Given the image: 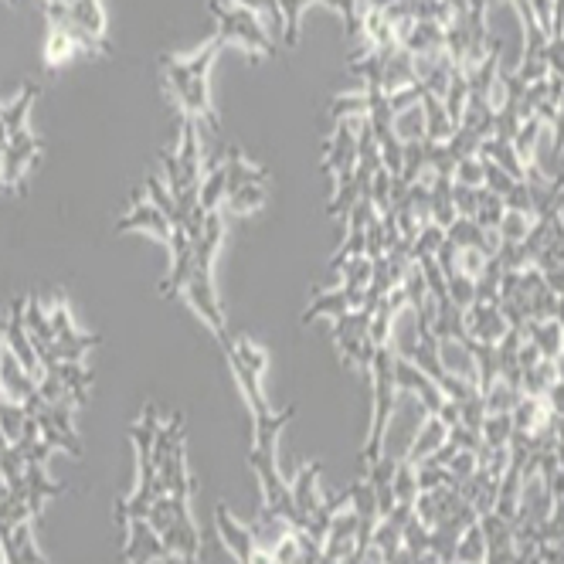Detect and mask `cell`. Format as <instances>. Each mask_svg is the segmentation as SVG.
I'll list each match as a JSON object with an SVG mask.
<instances>
[{
  "instance_id": "f1b7e54d",
  "label": "cell",
  "mask_w": 564,
  "mask_h": 564,
  "mask_svg": "<svg viewBox=\"0 0 564 564\" xmlns=\"http://www.w3.org/2000/svg\"><path fill=\"white\" fill-rule=\"evenodd\" d=\"M249 564H279V561H276V554H272V551H259V548H255Z\"/></svg>"
},
{
  "instance_id": "8992f818",
  "label": "cell",
  "mask_w": 564,
  "mask_h": 564,
  "mask_svg": "<svg viewBox=\"0 0 564 564\" xmlns=\"http://www.w3.org/2000/svg\"><path fill=\"white\" fill-rule=\"evenodd\" d=\"M126 564H153V561H174L164 548L160 534L150 527V520H126Z\"/></svg>"
},
{
  "instance_id": "52a82bcc",
  "label": "cell",
  "mask_w": 564,
  "mask_h": 564,
  "mask_svg": "<svg viewBox=\"0 0 564 564\" xmlns=\"http://www.w3.org/2000/svg\"><path fill=\"white\" fill-rule=\"evenodd\" d=\"M116 232H150V235H157L164 245H170V238H174V225H170L167 215L157 208V204L143 201L140 191H136L130 215L116 221Z\"/></svg>"
},
{
  "instance_id": "484cf974",
  "label": "cell",
  "mask_w": 564,
  "mask_h": 564,
  "mask_svg": "<svg viewBox=\"0 0 564 564\" xmlns=\"http://www.w3.org/2000/svg\"><path fill=\"white\" fill-rule=\"evenodd\" d=\"M221 4H238V7H249V11H262L272 17V28L282 34V11H279V0H221Z\"/></svg>"
},
{
  "instance_id": "6da1fadb",
  "label": "cell",
  "mask_w": 564,
  "mask_h": 564,
  "mask_svg": "<svg viewBox=\"0 0 564 564\" xmlns=\"http://www.w3.org/2000/svg\"><path fill=\"white\" fill-rule=\"evenodd\" d=\"M429 415L432 412L412 395V391H398L395 408H391L388 422H384L378 459H374V463H384L391 469H398L401 463H405L408 452H412V446H415V439H418V432H422V425L429 422Z\"/></svg>"
},
{
  "instance_id": "9c48e42d",
  "label": "cell",
  "mask_w": 564,
  "mask_h": 564,
  "mask_svg": "<svg viewBox=\"0 0 564 564\" xmlns=\"http://www.w3.org/2000/svg\"><path fill=\"white\" fill-rule=\"evenodd\" d=\"M177 164H181L184 184L187 187H201V170H204V153H201V136H198V123L191 116H181V140H177Z\"/></svg>"
},
{
  "instance_id": "7a4b0ae2",
  "label": "cell",
  "mask_w": 564,
  "mask_h": 564,
  "mask_svg": "<svg viewBox=\"0 0 564 564\" xmlns=\"http://www.w3.org/2000/svg\"><path fill=\"white\" fill-rule=\"evenodd\" d=\"M211 11H215L221 41H238V45H245L262 58L276 55V41H272V34L262 28V21L255 11L238 7V4H221V0H211Z\"/></svg>"
},
{
  "instance_id": "cb8c5ba5",
  "label": "cell",
  "mask_w": 564,
  "mask_h": 564,
  "mask_svg": "<svg viewBox=\"0 0 564 564\" xmlns=\"http://www.w3.org/2000/svg\"><path fill=\"white\" fill-rule=\"evenodd\" d=\"M452 181L463 187H486V170H483V157L480 153H469V157L456 160V170H452Z\"/></svg>"
},
{
  "instance_id": "4dcf8cb0",
  "label": "cell",
  "mask_w": 564,
  "mask_h": 564,
  "mask_svg": "<svg viewBox=\"0 0 564 564\" xmlns=\"http://www.w3.org/2000/svg\"><path fill=\"white\" fill-rule=\"evenodd\" d=\"M0 113H4V102H0Z\"/></svg>"
},
{
  "instance_id": "277c9868",
  "label": "cell",
  "mask_w": 564,
  "mask_h": 564,
  "mask_svg": "<svg viewBox=\"0 0 564 564\" xmlns=\"http://www.w3.org/2000/svg\"><path fill=\"white\" fill-rule=\"evenodd\" d=\"M463 327L469 333V340L480 347H500L507 340V333L514 330L503 313L500 299H476L469 310H463Z\"/></svg>"
},
{
  "instance_id": "4316f807",
  "label": "cell",
  "mask_w": 564,
  "mask_h": 564,
  "mask_svg": "<svg viewBox=\"0 0 564 564\" xmlns=\"http://www.w3.org/2000/svg\"><path fill=\"white\" fill-rule=\"evenodd\" d=\"M564 157V96L558 102V113H554V123H551V164H558Z\"/></svg>"
},
{
  "instance_id": "83f0119b",
  "label": "cell",
  "mask_w": 564,
  "mask_h": 564,
  "mask_svg": "<svg viewBox=\"0 0 564 564\" xmlns=\"http://www.w3.org/2000/svg\"><path fill=\"white\" fill-rule=\"evenodd\" d=\"M544 286H548L554 296H564V266H554L544 272Z\"/></svg>"
},
{
  "instance_id": "e0dca14e",
  "label": "cell",
  "mask_w": 564,
  "mask_h": 564,
  "mask_svg": "<svg viewBox=\"0 0 564 564\" xmlns=\"http://www.w3.org/2000/svg\"><path fill=\"white\" fill-rule=\"evenodd\" d=\"M24 330H28L34 347H51V344H55L51 316H48L45 306H41L38 299H31V296H28V303H24Z\"/></svg>"
},
{
  "instance_id": "ffe728a7",
  "label": "cell",
  "mask_w": 564,
  "mask_h": 564,
  "mask_svg": "<svg viewBox=\"0 0 564 564\" xmlns=\"http://www.w3.org/2000/svg\"><path fill=\"white\" fill-rule=\"evenodd\" d=\"M147 194H150V204H157L160 211L167 215V221L174 228H181L184 225V211H181V204H177V198L170 194V187L160 181V177H147Z\"/></svg>"
},
{
  "instance_id": "8fae6325",
  "label": "cell",
  "mask_w": 564,
  "mask_h": 564,
  "mask_svg": "<svg viewBox=\"0 0 564 564\" xmlns=\"http://www.w3.org/2000/svg\"><path fill=\"white\" fill-rule=\"evenodd\" d=\"M350 310H364V303L357 299L354 293H347L344 286H327L316 293V299L310 303V310H306L303 320H320V316H330V320H337V316H344Z\"/></svg>"
},
{
  "instance_id": "ba28073f",
  "label": "cell",
  "mask_w": 564,
  "mask_h": 564,
  "mask_svg": "<svg viewBox=\"0 0 564 564\" xmlns=\"http://www.w3.org/2000/svg\"><path fill=\"white\" fill-rule=\"evenodd\" d=\"M391 136L401 147H418V143H429V116H425V96L408 102L391 113Z\"/></svg>"
},
{
  "instance_id": "7c38bea8",
  "label": "cell",
  "mask_w": 564,
  "mask_h": 564,
  "mask_svg": "<svg viewBox=\"0 0 564 564\" xmlns=\"http://www.w3.org/2000/svg\"><path fill=\"white\" fill-rule=\"evenodd\" d=\"M449 435H452L449 425L442 422L439 415H429V422L422 425V432H418V439H415V446H412V452H408L405 463H412L415 469H418V466H425V463H429V459L435 456V452L446 446Z\"/></svg>"
},
{
  "instance_id": "2e32d148",
  "label": "cell",
  "mask_w": 564,
  "mask_h": 564,
  "mask_svg": "<svg viewBox=\"0 0 564 564\" xmlns=\"http://www.w3.org/2000/svg\"><path fill=\"white\" fill-rule=\"evenodd\" d=\"M225 177H228V194L238 191V187H249V184H266V167H255L242 157L238 150L228 153L225 160Z\"/></svg>"
},
{
  "instance_id": "44dd1931",
  "label": "cell",
  "mask_w": 564,
  "mask_h": 564,
  "mask_svg": "<svg viewBox=\"0 0 564 564\" xmlns=\"http://www.w3.org/2000/svg\"><path fill=\"white\" fill-rule=\"evenodd\" d=\"M266 204V184H249V187H238L225 198V208L232 215H255V211Z\"/></svg>"
},
{
  "instance_id": "3957f363",
  "label": "cell",
  "mask_w": 564,
  "mask_h": 564,
  "mask_svg": "<svg viewBox=\"0 0 564 564\" xmlns=\"http://www.w3.org/2000/svg\"><path fill=\"white\" fill-rule=\"evenodd\" d=\"M164 79H167L170 89H174L184 116H191L194 123L204 119L211 130H218V113H215V106H211L208 75H187L181 58H164Z\"/></svg>"
},
{
  "instance_id": "5b68a950",
  "label": "cell",
  "mask_w": 564,
  "mask_h": 564,
  "mask_svg": "<svg viewBox=\"0 0 564 564\" xmlns=\"http://www.w3.org/2000/svg\"><path fill=\"white\" fill-rule=\"evenodd\" d=\"M38 150H41V143H38V136H34L31 130H21V133H14L11 140H7L0 181L11 187V191H17V194L24 191V177H28L31 164L38 160Z\"/></svg>"
},
{
  "instance_id": "603a6c76",
  "label": "cell",
  "mask_w": 564,
  "mask_h": 564,
  "mask_svg": "<svg viewBox=\"0 0 564 564\" xmlns=\"http://www.w3.org/2000/svg\"><path fill=\"white\" fill-rule=\"evenodd\" d=\"M313 0H279L282 11V38H286V48L299 45V21H303V11Z\"/></svg>"
},
{
  "instance_id": "5bb4252c",
  "label": "cell",
  "mask_w": 564,
  "mask_h": 564,
  "mask_svg": "<svg viewBox=\"0 0 564 564\" xmlns=\"http://www.w3.org/2000/svg\"><path fill=\"white\" fill-rule=\"evenodd\" d=\"M38 92L41 89L34 82H24L21 92H17V99L4 106V113H0V123H4V130H7V140H11L14 133L28 130V116H31V106H34V99H38Z\"/></svg>"
},
{
  "instance_id": "ac0fdd59",
  "label": "cell",
  "mask_w": 564,
  "mask_h": 564,
  "mask_svg": "<svg viewBox=\"0 0 564 564\" xmlns=\"http://www.w3.org/2000/svg\"><path fill=\"white\" fill-rule=\"evenodd\" d=\"M486 561V534L480 527V520L476 524H469L463 537H459L456 551H452V564H483Z\"/></svg>"
},
{
  "instance_id": "30bf717a",
  "label": "cell",
  "mask_w": 564,
  "mask_h": 564,
  "mask_svg": "<svg viewBox=\"0 0 564 564\" xmlns=\"http://www.w3.org/2000/svg\"><path fill=\"white\" fill-rule=\"evenodd\" d=\"M215 524H218V534H221V541H225L228 554H235L238 564H249L255 554L252 527L238 524V520L228 514V507H215Z\"/></svg>"
},
{
  "instance_id": "9a60e30c",
  "label": "cell",
  "mask_w": 564,
  "mask_h": 564,
  "mask_svg": "<svg viewBox=\"0 0 564 564\" xmlns=\"http://www.w3.org/2000/svg\"><path fill=\"white\" fill-rule=\"evenodd\" d=\"M537 225V215L534 211H524V208H507L497 225V238L500 245H524L527 238H531Z\"/></svg>"
},
{
  "instance_id": "4fadbf2b",
  "label": "cell",
  "mask_w": 564,
  "mask_h": 564,
  "mask_svg": "<svg viewBox=\"0 0 564 564\" xmlns=\"http://www.w3.org/2000/svg\"><path fill=\"white\" fill-rule=\"evenodd\" d=\"M82 51L79 38L72 34L68 24H48V41H45V62L48 68H62L72 62Z\"/></svg>"
},
{
  "instance_id": "1f68e13d",
  "label": "cell",
  "mask_w": 564,
  "mask_h": 564,
  "mask_svg": "<svg viewBox=\"0 0 564 564\" xmlns=\"http://www.w3.org/2000/svg\"><path fill=\"white\" fill-rule=\"evenodd\" d=\"M45 4H51V0H45Z\"/></svg>"
},
{
  "instance_id": "d6986e66",
  "label": "cell",
  "mask_w": 564,
  "mask_h": 564,
  "mask_svg": "<svg viewBox=\"0 0 564 564\" xmlns=\"http://www.w3.org/2000/svg\"><path fill=\"white\" fill-rule=\"evenodd\" d=\"M228 198V177L225 164H215L208 174L201 177V208L204 211H221V204Z\"/></svg>"
},
{
  "instance_id": "d4e9b609",
  "label": "cell",
  "mask_w": 564,
  "mask_h": 564,
  "mask_svg": "<svg viewBox=\"0 0 564 564\" xmlns=\"http://www.w3.org/2000/svg\"><path fill=\"white\" fill-rule=\"evenodd\" d=\"M51 316V330H55V340H68V337H75V323H72V313H68V306L65 303H55L48 310Z\"/></svg>"
},
{
  "instance_id": "7402d4cb",
  "label": "cell",
  "mask_w": 564,
  "mask_h": 564,
  "mask_svg": "<svg viewBox=\"0 0 564 564\" xmlns=\"http://www.w3.org/2000/svg\"><path fill=\"white\" fill-rule=\"evenodd\" d=\"M28 412H24V405H17V401H0V435H4L7 442H21L24 429H28Z\"/></svg>"
},
{
  "instance_id": "f546056e",
  "label": "cell",
  "mask_w": 564,
  "mask_h": 564,
  "mask_svg": "<svg viewBox=\"0 0 564 564\" xmlns=\"http://www.w3.org/2000/svg\"><path fill=\"white\" fill-rule=\"evenodd\" d=\"M0 170H4V150H0Z\"/></svg>"
}]
</instances>
